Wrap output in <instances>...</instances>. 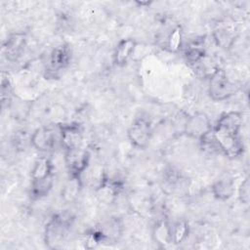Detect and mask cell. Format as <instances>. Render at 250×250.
<instances>
[{
  "mask_svg": "<svg viewBox=\"0 0 250 250\" xmlns=\"http://www.w3.org/2000/svg\"><path fill=\"white\" fill-rule=\"evenodd\" d=\"M243 116L238 111L223 113L212 129V137L219 149L229 158L239 157L243 153V144L240 139V129Z\"/></svg>",
  "mask_w": 250,
  "mask_h": 250,
  "instance_id": "1",
  "label": "cell"
},
{
  "mask_svg": "<svg viewBox=\"0 0 250 250\" xmlns=\"http://www.w3.org/2000/svg\"><path fill=\"white\" fill-rule=\"evenodd\" d=\"M74 217L68 212L54 214L44 229V242L47 247L54 249L65 240L73 225Z\"/></svg>",
  "mask_w": 250,
  "mask_h": 250,
  "instance_id": "2",
  "label": "cell"
},
{
  "mask_svg": "<svg viewBox=\"0 0 250 250\" xmlns=\"http://www.w3.org/2000/svg\"><path fill=\"white\" fill-rule=\"evenodd\" d=\"M238 91V86L231 82L222 68H216L209 76L208 94L213 101L222 102Z\"/></svg>",
  "mask_w": 250,
  "mask_h": 250,
  "instance_id": "3",
  "label": "cell"
},
{
  "mask_svg": "<svg viewBox=\"0 0 250 250\" xmlns=\"http://www.w3.org/2000/svg\"><path fill=\"white\" fill-rule=\"evenodd\" d=\"M64 163L69 177H81L90 163V152L82 146L64 149Z\"/></svg>",
  "mask_w": 250,
  "mask_h": 250,
  "instance_id": "4",
  "label": "cell"
},
{
  "mask_svg": "<svg viewBox=\"0 0 250 250\" xmlns=\"http://www.w3.org/2000/svg\"><path fill=\"white\" fill-rule=\"evenodd\" d=\"M151 136V123L146 117H137L127 131V137L132 146L140 149L147 146Z\"/></svg>",
  "mask_w": 250,
  "mask_h": 250,
  "instance_id": "5",
  "label": "cell"
},
{
  "mask_svg": "<svg viewBox=\"0 0 250 250\" xmlns=\"http://www.w3.org/2000/svg\"><path fill=\"white\" fill-rule=\"evenodd\" d=\"M213 126L209 117L203 112L193 113L187 119L184 125V133L188 137L198 141H201L210 135Z\"/></svg>",
  "mask_w": 250,
  "mask_h": 250,
  "instance_id": "6",
  "label": "cell"
},
{
  "mask_svg": "<svg viewBox=\"0 0 250 250\" xmlns=\"http://www.w3.org/2000/svg\"><path fill=\"white\" fill-rule=\"evenodd\" d=\"M60 138L64 149L82 146L83 128L77 122L62 123L59 125Z\"/></svg>",
  "mask_w": 250,
  "mask_h": 250,
  "instance_id": "7",
  "label": "cell"
},
{
  "mask_svg": "<svg viewBox=\"0 0 250 250\" xmlns=\"http://www.w3.org/2000/svg\"><path fill=\"white\" fill-rule=\"evenodd\" d=\"M71 60V50L68 45L62 44L54 48L49 58V67L46 70L48 76L55 77L61 70L67 67Z\"/></svg>",
  "mask_w": 250,
  "mask_h": 250,
  "instance_id": "8",
  "label": "cell"
},
{
  "mask_svg": "<svg viewBox=\"0 0 250 250\" xmlns=\"http://www.w3.org/2000/svg\"><path fill=\"white\" fill-rule=\"evenodd\" d=\"M57 143L56 133L50 127L37 128L30 136L31 146L38 151L48 152L55 148Z\"/></svg>",
  "mask_w": 250,
  "mask_h": 250,
  "instance_id": "9",
  "label": "cell"
},
{
  "mask_svg": "<svg viewBox=\"0 0 250 250\" xmlns=\"http://www.w3.org/2000/svg\"><path fill=\"white\" fill-rule=\"evenodd\" d=\"M123 188V185L119 180L111 179L107 176H104L96 189V195L98 199L104 203L109 204L114 201Z\"/></svg>",
  "mask_w": 250,
  "mask_h": 250,
  "instance_id": "10",
  "label": "cell"
},
{
  "mask_svg": "<svg viewBox=\"0 0 250 250\" xmlns=\"http://www.w3.org/2000/svg\"><path fill=\"white\" fill-rule=\"evenodd\" d=\"M26 34L23 32H15L11 34L3 45V52L5 57L10 62L18 61L26 46Z\"/></svg>",
  "mask_w": 250,
  "mask_h": 250,
  "instance_id": "11",
  "label": "cell"
},
{
  "mask_svg": "<svg viewBox=\"0 0 250 250\" xmlns=\"http://www.w3.org/2000/svg\"><path fill=\"white\" fill-rule=\"evenodd\" d=\"M137 42L132 38H125L118 42L113 52V62L117 66H124L133 56Z\"/></svg>",
  "mask_w": 250,
  "mask_h": 250,
  "instance_id": "12",
  "label": "cell"
},
{
  "mask_svg": "<svg viewBox=\"0 0 250 250\" xmlns=\"http://www.w3.org/2000/svg\"><path fill=\"white\" fill-rule=\"evenodd\" d=\"M152 238L161 247H166L172 244L171 225L165 220H158L152 229Z\"/></svg>",
  "mask_w": 250,
  "mask_h": 250,
  "instance_id": "13",
  "label": "cell"
},
{
  "mask_svg": "<svg viewBox=\"0 0 250 250\" xmlns=\"http://www.w3.org/2000/svg\"><path fill=\"white\" fill-rule=\"evenodd\" d=\"M54 174V165L52 161L47 157H39L35 160L33 167L31 169V181H38Z\"/></svg>",
  "mask_w": 250,
  "mask_h": 250,
  "instance_id": "14",
  "label": "cell"
},
{
  "mask_svg": "<svg viewBox=\"0 0 250 250\" xmlns=\"http://www.w3.org/2000/svg\"><path fill=\"white\" fill-rule=\"evenodd\" d=\"M211 190L216 199L225 201L234 194V184L232 180L221 179L212 185Z\"/></svg>",
  "mask_w": 250,
  "mask_h": 250,
  "instance_id": "15",
  "label": "cell"
},
{
  "mask_svg": "<svg viewBox=\"0 0 250 250\" xmlns=\"http://www.w3.org/2000/svg\"><path fill=\"white\" fill-rule=\"evenodd\" d=\"M185 58L191 65H196L206 58V51L201 41L190 42L185 48Z\"/></svg>",
  "mask_w": 250,
  "mask_h": 250,
  "instance_id": "16",
  "label": "cell"
},
{
  "mask_svg": "<svg viewBox=\"0 0 250 250\" xmlns=\"http://www.w3.org/2000/svg\"><path fill=\"white\" fill-rule=\"evenodd\" d=\"M82 188L81 177H68L67 182L62 189V198L65 202L73 201Z\"/></svg>",
  "mask_w": 250,
  "mask_h": 250,
  "instance_id": "17",
  "label": "cell"
},
{
  "mask_svg": "<svg viewBox=\"0 0 250 250\" xmlns=\"http://www.w3.org/2000/svg\"><path fill=\"white\" fill-rule=\"evenodd\" d=\"M189 233V227L186 220L181 219L171 226V237L173 244H180L184 242Z\"/></svg>",
  "mask_w": 250,
  "mask_h": 250,
  "instance_id": "18",
  "label": "cell"
},
{
  "mask_svg": "<svg viewBox=\"0 0 250 250\" xmlns=\"http://www.w3.org/2000/svg\"><path fill=\"white\" fill-rule=\"evenodd\" d=\"M183 46V30L181 25H177L172 29L167 37L165 49L171 53H178Z\"/></svg>",
  "mask_w": 250,
  "mask_h": 250,
  "instance_id": "19",
  "label": "cell"
},
{
  "mask_svg": "<svg viewBox=\"0 0 250 250\" xmlns=\"http://www.w3.org/2000/svg\"><path fill=\"white\" fill-rule=\"evenodd\" d=\"M213 37L216 44L222 49L230 48L234 41V36L232 33L225 27H219L215 29L213 32Z\"/></svg>",
  "mask_w": 250,
  "mask_h": 250,
  "instance_id": "20",
  "label": "cell"
},
{
  "mask_svg": "<svg viewBox=\"0 0 250 250\" xmlns=\"http://www.w3.org/2000/svg\"><path fill=\"white\" fill-rule=\"evenodd\" d=\"M12 96V84L11 80L5 72H2V78H1V102L2 105L4 106L5 103L8 101L10 102Z\"/></svg>",
  "mask_w": 250,
  "mask_h": 250,
  "instance_id": "21",
  "label": "cell"
},
{
  "mask_svg": "<svg viewBox=\"0 0 250 250\" xmlns=\"http://www.w3.org/2000/svg\"><path fill=\"white\" fill-rule=\"evenodd\" d=\"M250 185L248 177L245 178L238 188V198L242 204H248L250 200Z\"/></svg>",
  "mask_w": 250,
  "mask_h": 250,
  "instance_id": "22",
  "label": "cell"
},
{
  "mask_svg": "<svg viewBox=\"0 0 250 250\" xmlns=\"http://www.w3.org/2000/svg\"><path fill=\"white\" fill-rule=\"evenodd\" d=\"M137 4H139V5H141V6H144V5H149L150 4V2H137Z\"/></svg>",
  "mask_w": 250,
  "mask_h": 250,
  "instance_id": "23",
  "label": "cell"
}]
</instances>
